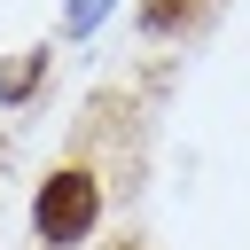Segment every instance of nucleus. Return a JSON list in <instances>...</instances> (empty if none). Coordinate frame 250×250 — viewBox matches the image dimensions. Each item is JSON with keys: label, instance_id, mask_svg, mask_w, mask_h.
Masks as SVG:
<instances>
[{"label": "nucleus", "instance_id": "f257e3e1", "mask_svg": "<svg viewBox=\"0 0 250 250\" xmlns=\"http://www.w3.org/2000/svg\"><path fill=\"white\" fill-rule=\"evenodd\" d=\"M86 227H94V180L86 172H55L39 188V234L47 242H78Z\"/></svg>", "mask_w": 250, "mask_h": 250}, {"label": "nucleus", "instance_id": "f03ea898", "mask_svg": "<svg viewBox=\"0 0 250 250\" xmlns=\"http://www.w3.org/2000/svg\"><path fill=\"white\" fill-rule=\"evenodd\" d=\"M102 16H109V0H70V31H94Z\"/></svg>", "mask_w": 250, "mask_h": 250}]
</instances>
